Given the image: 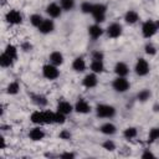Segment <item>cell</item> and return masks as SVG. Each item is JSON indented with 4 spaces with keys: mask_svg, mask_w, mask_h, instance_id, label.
Wrapping results in <instances>:
<instances>
[{
    "mask_svg": "<svg viewBox=\"0 0 159 159\" xmlns=\"http://www.w3.org/2000/svg\"><path fill=\"white\" fill-rule=\"evenodd\" d=\"M159 30V21L154 20H147L142 25V35L144 39H150L153 37Z\"/></svg>",
    "mask_w": 159,
    "mask_h": 159,
    "instance_id": "cell-1",
    "label": "cell"
},
{
    "mask_svg": "<svg viewBox=\"0 0 159 159\" xmlns=\"http://www.w3.org/2000/svg\"><path fill=\"white\" fill-rule=\"evenodd\" d=\"M96 116L98 118H104V119H111L116 116V108L111 104H97L96 107Z\"/></svg>",
    "mask_w": 159,
    "mask_h": 159,
    "instance_id": "cell-2",
    "label": "cell"
},
{
    "mask_svg": "<svg viewBox=\"0 0 159 159\" xmlns=\"http://www.w3.org/2000/svg\"><path fill=\"white\" fill-rule=\"evenodd\" d=\"M91 15H92L93 20L96 21V24L103 22L106 20V15H107V6L104 4H94Z\"/></svg>",
    "mask_w": 159,
    "mask_h": 159,
    "instance_id": "cell-3",
    "label": "cell"
},
{
    "mask_svg": "<svg viewBox=\"0 0 159 159\" xmlns=\"http://www.w3.org/2000/svg\"><path fill=\"white\" fill-rule=\"evenodd\" d=\"M112 88L118 93H124L130 88V83L127 80V77L117 76L112 82Z\"/></svg>",
    "mask_w": 159,
    "mask_h": 159,
    "instance_id": "cell-4",
    "label": "cell"
},
{
    "mask_svg": "<svg viewBox=\"0 0 159 159\" xmlns=\"http://www.w3.org/2000/svg\"><path fill=\"white\" fill-rule=\"evenodd\" d=\"M42 76L46 80L55 81L60 77V70L57 68V66H55L52 63H46L42 66Z\"/></svg>",
    "mask_w": 159,
    "mask_h": 159,
    "instance_id": "cell-5",
    "label": "cell"
},
{
    "mask_svg": "<svg viewBox=\"0 0 159 159\" xmlns=\"http://www.w3.org/2000/svg\"><path fill=\"white\" fill-rule=\"evenodd\" d=\"M134 71H135L137 76H139V77L147 76V75L149 73V71H150L149 62H148L145 58H143V57L138 58L137 62H135V66H134Z\"/></svg>",
    "mask_w": 159,
    "mask_h": 159,
    "instance_id": "cell-6",
    "label": "cell"
},
{
    "mask_svg": "<svg viewBox=\"0 0 159 159\" xmlns=\"http://www.w3.org/2000/svg\"><path fill=\"white\" fill-rule=\"evenodd\" d=\"M5 21L10 25H20L22 22V15L19 10L11 9L5 14Z\"/></svg>",
    "mask_w": 159,
    "mask_h": 159,
    "instance_id": "cell-7",
    "label": "cell"
},
{
    "mask_svg": "<svg viewBox=\"0 0 159 159\" xmlns=\"http://www.w3.org/2000/svg\"><path fill=\"white\" fill-rule=\"evenodd\" d=\"M106 32H107V36L109 39H118L123 32V27L119 22H112L108 25Z\"/></svg>",
    "mask_w": 159,
    "mask_h": 159,
    "instance_id": "cell-8",
    "label": "cell"
},
{
    "mask_svg": "<svg viewBox=\"0 0 159 159\" xmlns=\"http://www.w3.org/2000/svg\"><path fill=\"white\" fill-rule=\"evenodd\" d=\"M73 109L75 112L80 113V114H87L91 112V104L84 99V98H78L73 106Z\"/></svg>",
    "mask_w": 159,
    "mask_h": 159,
    "instance_id": "cell-9",
    "label": "cell"
},
{
    "mask_svg": "<svg viewBox=\"0 0 159 159\" xmlns=\"http://www.w3.org/2000/svg\"><path fill=\"white\" fill-rule=\"evenodd\" d=\"M62 7L60 6V4L57 2H51L46 6V14L51 17V19H57L62 15Z\"/></svg>",
    "mask_w": 159,
    "mask_h": 159,
    "instance_id": "cell-10",
    "label": "cell"
},
{
    "mask_svg": "<svg viewBox=\"0 0 159 159\" xmlns=\"http://www.w3.org/2000/svg\"><path fill=\"white\" fill-rule=\"evenodd\" d=\"M39 32L43 34V35H47V34H51L53 30H55V22L53 20H51V17L48 19H43V21L41 22V25L37 27Z\"/></svg>",
    "mask_w": 159,
    "mask_h": 159,
    "instance_id": "cell-11",
    "label": "cell"
},
{
    "mask_svg": "<svg viewBox=\"0 0 159 159\" xmlns=\"http://www.w3.org/2000/svg\"><path fill=\"white\" fill-rule=\"evenodd\" d=\"M45 135H46V133H45V130H43L40 125L34 127V128H31V129L29 130V138H30L31 140H34V142L42 140V139L45 138Z\"/></svg>",
    "mask_w": 159,
    "mask_h": 159,
    "instance_id": "cell-12",
    "label": "cell"
},
{
    "mask_svg": "<svg viewBox=\"0 0 159 159\" xmlns=\"http://www.w3.org/2000/svg\"><path fill=\"white\" fill-rule=\"evenodd\" d=\"M56 111L62 113V114H65V116H67V114L72 113V111H75V109H73V106L68 101L61 99V101H58V103L56 106Z\"/></svg>",
    "mask_w": 159,
    "mask_h": 159,
    "instance_id": "cell-13",
    "label": "cell"
},
{
    "mask_svg": "<svg viewBox=\"0 0 159 159\" xmlns=\"http://www.w3.org/2000/svg\"><path fill=\"white\" fill-rule=\"evenodd\" d=\"M97 83H98V78H97V73H94V72L86 75L82 80V84L86 88H94L97 86Z\"/></svg>",
    "mask_w": 159,
    "mask_h": 159,
    "instance_id": "cell-14",
    "label": "cell"
},
{
    "mask_svg": "<svg viewBox=\"0 0 159 159\" xmlns=\"http://www.w3.org/2000/svg\"><path fill=\"white\" fill-rule=\"evenodd\" d=\"M114 73L117 76H120V77H127L128 73H129V67L125 62L123 61H118L116 65H114Z\"/></svg>",
    "mask_w": 159,
    "mask_h": 159,
    "instance_id": "cell-15",
    "label": "cell"
},
{
    "mask_svg": "<svg viewBox=\"0 0 159 159\" xmlns=\"http://www.w3.org/2000/svg\"><path fill=\"white\" fill-rule=\"evenodd\" d=\"M88 35L92 40H97L103 35V29L101 27L99 24H93L88 27Z\"/></svg>",
    "mask_w": 159,
    "mask_h": 159,
    "instance_id": "cell-16",
    "label": "cell"
},
{
    "mask_svg": "<svg viewBox=\"0 0 159 159\" xmlns=\"http://www.w3.org/2000/svg\"><path fill=\"white\" fill-rule=\"evenodd\" d=\"M30 119L36 125H43V124H46L45 123V112L43 111H35V112H32L31 116H30Z\"/></svg>",
    "mask_w": 159,
    "mask_h": 159,
    "instance_id": "cell-17",
    "label": "cell"
},
{
    "mask_svg": "<svg viewBox=\"0 0 159 159\" xmlns=\"http://www.w3.org/2000/svg\"><path fill=\"white\" fill-rule=\"evenodd\" d=\"M48 60H50V63H52V65H55V66L58 67V66H61L63 63L65 57H63L62 52H60V51H52L50 53V56H48Z\"/></svg>",
    "mask_w": 159,
    "mask_h": 159,
    "instance_id": "cell-18",
    "label": "cell"
},
{
    "mask_svg": "<svg viewBox=\"0 0 159 159\" xmlns=\"http://www.w3.org/2000/svg\"><path fill=\"white\" fill-rule=\"evenodd\" d=\"M124 21L128 25H134V24H137L139 21V14L135 10H128L124 14Z\"/></svg>",
    "mask_w": 159,
    "mask_h": 159,
    "instance_id": "cell-19",
    "label": "cell"
},
{
    "mask_svg": "<svg viewBox=\"0 0 159 159\" xmlns=\"http://www.w3.org/2000/svg\"><path fill=\"white\" fill-rule=\"evenodd\" d=\"M87 65H86V61L83 57H76L73 61H72V70L75 72H83L86 70Z\"/></svg>",
    "mask_w": 159,
    "mask_h": 159,
    "instance_id": "cell-20",
    "label": "cell"
},
{
    "mask_svg": "<svg viewBox=\"0 0 159 159\" xmlns=\"http://www.w3.org/2000/svg\"><path fill=\"white\" fill-rule=\"evenodd\" d=\"M99 130H101V133H103L106 135H113L117 133V127L111 122H106L99 127Z\"/></svg>",
    "mask_w": 159,
    "mask_h": 159,
    "instance_id": "cell-21",
    "label": "cell"
},
{
    "mask_svg": "<svg viewBox=\"0 0 159 159\" xmlns=\"http://www.w3.org/2000/svg\"><path fill=\"white\" fill-rule=\"evenodd\" d=\"M31 99H32V102H34L37 107H40V108L46 107L47 103H48L47 98H46L43 94H31Z\"/></svg>",
    "mask_w": 159,
    "mask_h": 159,
    "instance_id": "cell-22",
    "label": "cell"
},
{
    "mask_svg": "<svg viewBox=\"0 0 159 159\" xmlns=\"http://www.w3.org/2000/svg\"><path fill=\"white\" fill-rule=\"evenodd\" d=\"M89 68H91V71L94 72V73H102V72H104V70H106L103 61H93V60L91 61Z\"/></svg>",
    "mask_w": 159,
    "mask_h": 159,
    "instance_id": "cell-23",
    "label": "cell"
},
{
    "mask_svg": "<svg viewBox=\"0 0 159 159\" xmlns=\"http://www.w3.org/2000/svg\"><path fill=\"white\" fill-rule=\"evenodd\" d=\"M4 52H5L7 56H10L14 61H16V60H17V47H16L15 45H12V43L6 45V47H5V50H4Z\"/></svg>",
    "mask_w": 159,
    "mask_h": 159,
    "instance_id": "cell-24",
    "label": "cell"
},
{
    "mask_svg": "<svg viewBox=\"0 0 159 159\" xmlns=\"http://www.w3.org/2000/svg\"><path fill=\"white\" fill-rule=\"evenodd\" d=\"M12 65H14V60L10 56H7L5 52H2L0 55V66L4 68H7V67H11Z\"/></svg>",
    "mask_w": 159,
    "mask_h": 159,
    "instance_id": "cell-25",
    "label": "cell"
},
{
    "mask_svg": "<svg viewBox=\"0 0 159 159\" xmlns=\"http://www.w3.org/2000/svg\"><path fill=\"white\" fill-rule=\"evenodd\" d=\"M138 135V129L135 127H127L124 130H123V137L128 140L130 139H134L135 137Z\"/></svg>",
    "mask_w": 159,
    "mask_h": 159,
    "instance_id": "cell-26",
    "label": "cell"
},
{
    "mask_svg": "<svg viewBox=\"0 0 159 159\" xmlns=\"http://www.w3.org/2000/svg\"><path fill=\"white\" fill-rule=\"evenodd\" d=\"M19 91H20V83H19L17 81L10 82V83L7 84V87H6V93H7V94H11V96L17 94Z\"/></svg>",
    "mask_w": 159,
    "mask_h": 159,
    "instance_id": "cell-27",
    "label": "cell"
},
{
    "mask_svg": "<svg viewBox=\"0 0 159 159\" xmlns=\"http://www.w3.org/2000/svg\"><path fill=\"white\" fill-rule=\"evenodd\" d=\"M150 97H152V92L148 88H144V89H142L137 93V99L139 102H147Z\"/></svg>",
    "mask_w": 159,
    "mask_h": 159,
    "instance_id": "cell-28",
    "label": "cell"
},
{
    "mask_svg": "<svg viewBox=\"0 0 159 159\" xmlns=\"http://www.w3.org/2000/svg\"><path fill=\"white\" fill-rule=\"evenodd\" d=\"M159 139V127H153L148 133V143H154Z\"/></svg>",
    "mask_w": 159,
    "mask_h": 159,
    "instance_id": "cell-29",
    "label": "cell"
},
{
    "mask_svg": "<svg viewBox=\"0 0 159 159\" xmlns=\"http://www.w3.org/2000/svg\"><path fill=\"white\" fill-rule=\"evenodd\" d=\"M76 5V1L75 0H60V6L62 7L63 11H71L73 10Z\"/></svg>",
    "mask_w": 159,
    "mask_h": 159,
    "instance_id": "cell-30",
    "label": "cell"
},
{
    "mask_svg": "<svg viewBox=\"0 0 159 159\" xmlns=\"http://www.w3.org/2000/svg\"><path fill=\"white\" fill-rule=\"evenodd\" d=\"M42 21H43V17H42L40 14H32V15L30 16V24H31L34 27H39Z\"/></svg>",
    "mask_w": 159,
    "mask_h": 159,
    "instance_id": "cell-31",
    "label": "cell"
},
{
    "mask_svg": "<svg viewBox=\"0 0 159 159\" xmlns=\"http://www.w3.org/2000/svg\"><path fill=\"white\" fill-rule=\"evenodd\" d=\"M93 5H94V4L89 2V1H83V2L81 4V11H82L83 14H91L92 10H93Z\"/></svg>",
    "mask_w": 159,
    "mask_h": 159,
    "instance_id": "cell-32",
    "label": "cell"
},
{
    "mask_svg": "<svg viewBox=\"0 0 159 159\" xmlns=\"http://www.w3.org/2000/svg\"><path fill=\"white\" fill-rule=\"evenodd\" d=\"M102 147H103V149H106V150H108V152H114V150H116V143H114L112 139L104 140V142L102 143Z\"/></svg>",
    "mask_w": 159,
    "mask_h": 159,
    "instance_id": "cell-33",
    "label": "cell"
},
{
    "mask_svg": "<svg viewBox=\"0 0 159 159\" xmlns=\"http://www.w3.org/2000/svg\"><path fill=\"white\" fill-rule=\"evenodd\" d=\"M144 52H145L148 56H154V55L157 53V47H155L153 43L148 42V43H145V46H144Z\"/></svg>",
    "mask_w": 159,
    "mask_h": 159,
    "instance_id": "cell-34",
    "label": "cell"
},
{
    "mask_svg": "<svg viewBox=\"0 0 159 159\" xmlns=\"http://www.w3.org/2000/svg\"><path fill=\"white\" fill-rule=\"evenodd\" d=\"M66 122V116L60 113V112H55V124H63Z\"/></svg>",
    "mask_w": 159,
    "mask_h": 159,
    "instance_id": "cell-35",
    "label": "cell"
},
{
    "mask_svg": "<svg viewBox=\"0 0 159 159\" xmlns=\"http://www.w3.org/2000/svg\"><path fill=\"white\" fill-rule=\"evenodd\" d=\"M71 137H72V134H71V132L67 130V129H62V130L60 132V134H58V138H60V139H63V140H70Z\"/></svg>",
    "mask_w": 159,
    "mask_h": 159,
    "instance_id": "cell-36",
    "label": "cell"
},
{
    "mask_svg": "<svg viewBox=\"0 0 159 159\" xmlns=\"http://www.w3.org/2000/svg\"><path fill=\"white\" fill-rule=\"evenodd\" d=\"M92 60L93 61H103L104 60V53L102 51H93L92 52Z\"/></svg>",
    "mask_w": 159,
    "mask_h": 159,
    "instance_id": "cell-37",
    "label": "cell"
},
{
    "mask_svg": "<svg viewBox=\"0 0 159 159\" xmlns=\"http://www.w3.org/2000/svg\"><path fill=\"white\" fill-rule=\"evenodd\" d=\"M31 48H32V45H31L29 41H24V42L21 43V50H22V51L29 52V51H31Z\"/></svg>",
    "mask_w": 159,
    "mask_h": 159,
    "instance_id": "cell-38",
    "label": "cell"
},
{
    "mask_svg": "<svg viewBox=\"0 0 159 159\" xmlns=\"http://www.w3.org/2000/svg\"><path fill=\"white\" fill-rule=\"evenodd\" d=\"M75 157H76V154L75 153H71V152H65V153L60 154V158H62V159H72Z\"/></svg>",
    "mask_w": 159,
    "mask_h": 159,
    "instance_id": "cell-39",
    "label": "cell"
},
{
    "mask_svg": "<svg viewBox=\"0 0 159 159\" xmlns=\"http://www.w3.org/2000/svg\"><path fill=\"white\" fill-rule=\"evenodd\" d=\"M142 158H143V159H147V158H155V155H154L150 150H148V149H147V150H144V152H143Z\"/></svg>",
    "mask_w": 159,
    "mask_h": 159,
    "instance_id": "cell-40",
    "label": "cell"
},
{
    "mask_svg": "<svg viewBox=\"0 0 159 159\" xmlns=\"http://www.w3.org/2000/svg\"><path fill=\"white\" fill-rule=\"evenodd\" d=\"M0 140H1V149H5V147H6L5 138H4V137H0Z\"/></svg>",
    "mask_w": 159,
    "mask_h": 159,
    "instance_id": "cell-41",
    "label": "cell"
},
{
    "mask_svg": "<svg viewBox=\"0 0 159 159\" xmlns=\"http://www.w3.org/2000/svg\"><path fill=\"white\" fill-rule=\"evenodd\" d=\"M153 111L154 112H159V104H154L153 106Z\"/></svg>",
    "mask_w": 159,
    "mask_h": 159,
    "instance_id": "cell-42",
    "label": "cell"
},
{
    "mask_svg": "<svg viewBox=\"0 0 159 159\" xmlns=\"http://www.w3.org/2000/svg\"><path fill=\"white\" fill-rule=\"evenodd\" d=\"M5 2H6V0H1V5H2V6L5 5Z\"/></svg>",
    "mask_w": 159,
    "mask_h": 159,
    "instance_id": "cell-43",
    "label": "cell"
}]
</instances>
